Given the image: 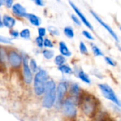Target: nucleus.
I'll use <instances>...</instances> for the list:
<instances>
[{
	"mask_svg": "<svg viewBox=\"0 0 121 121\" xmlns=\"http://www.w3.org/2000/svg\"><path fill=\"white\" fill-rule=\"evenodd\" d=\"M44 93L43 105L46 108H50L53 106L56 100V85L54 81L50 80L47 82Z\"/></svg>",
	"mask_w": 121,
	"mask_h": 121,
	"instance_id": "1",
	"label": "nucleus"
},
{
	"mask_svg": "<svg viewBox=\"0 0 121 121\" xmlns=\"http://www.w3.org/2000/svg\"><path fill=\"white\" fill-rule=\"evenodd\" d=\"M47 82H48L47 72L43 69L39 70L36 73L33 80L34 91L36 95L40 96L43 94H44Z\"/></svg>",
	"mask_w": 121,
	"mask_h": 121,
	"instance_id": "2",
	"label": "nucleus"
},
{
	"mask_svg": "<svg viewBox=\"0 0 121 121\" xmlns=\"http://www.w3.org/2000/svg\"><path fill=\"white\" fill-rule=\"evenodd\" d=\"M99 86L102 92V94L104 96V97H106L107 99L111 101L117 106H121L120 101H119L118 98L117 97L116 93L114 92V91L110 86L105 84H101L99 85Z\"/></svg>",
	"mask_w": 121,
	"mask_h": 121,
	"instance_id": "3",
	"label": "nucleus"
},
{
	"mask_svg": "<svg viewBox=\"0 0 121 121\" xmlns=\"http://www.w3.org/2000/svg\"><path fill=\"white\" fill-rule=\"evenodd\" d=\"M82 109L86 115H92L96 110V103L95 101V99L93 97H87L85 98L83 100L82 104Z\"/></svg>",
	"mask_w": 121,
	"mask_h": 121,
	"instance_id": "4",
	"label": "nucleus"
},
{
	"mask_svg": "<svg viewBox=\"0 0 121 121\" xmlns=\"http://www.w3.org/2000/svg\"><path fill=\"white\" fill-rule=\"evenodd\" d=\"M63 112L64 113L69 117H73L77 113V109L74 102L72 99H67L63 104Z\"/></svg>",
	"mask_w": 121,
	"mask_h": 121,
	"instance_id": "5",
	"label": "nucleus"
},
{
	"mask_svg": "<svg viewBox=\"0 0 121 121\" xmlns=\"http://www.w3.org/2000/svg\"><path fill=\"white\" fill-rule=\"evenodd\" d=\"M22 62H23V74L24 80L26 83L30 84L33 79V76H32L31 70L29 67L28 57L26 56L22 59Z\"/></svg>",
	"mask_w": 121,
	"mask_h": 121,
	"instance_id": "6",
	"label": "nucleus"
},
{
	"mask_svg": "<svg viewBox=\"0 0 121 121\" xmlns=\"http://www.w3.org/2000/svg\"><path fill=\"white\" fill-rule=\"evenodd\" d=\"M90 12H91V13L92 14V16L95 18V19H96V21H98V22H99V23H100V24H101V26H103L108 33H110V35L114 38V40H115L116 41H117V42H119L118 37V35L116 34V33L113 31V30L107 23H105V22H104V21H103V20H102V19H101V18L95 13V12H94L93 11H91Z\"/></svg>",
	"mask_w": 121,
	"mask_h": 121,
	"instance_id": "7",
	"label": "nucleus"
},
{
	"mask_svg": "<svg viewBox=\"0 0 121 121\" xmlns=\"http://www.w3.org/2000/svg\"><path fill=\"white\" fill-rule=\"evenodd\" d=\"M8 61L13 67H18L22 62V57L15 51H11L8 55Z\"/></svg>",
	"mask_w": 121,
	"mask_h": 121,
	"instance_id": "8",
	"label": "nucleus"
},
{
	"mask_svg": "<svg viewBox=\"0 0 121 121\" xmlns=\"http://www.w3.org/2000/svg\"><path fill=\"white\" fill-rule=\"evenodd\" d=\"M67 85L66 82H62L59 83L57 88L56 89V96L57 98V101L59 103H61L63 101L65 95L67 92Z\"/></svg>",
	"mask_w": 121,
	"mask_h": 121,
	"instance_id": "9",
	"label": "nucleus"
},
{
	"mask_svg": "<svg viewBox=\"0 0 121 121\" xmlns=\"http://www.w3.org/2000/svg\"><path fill=\"white\" fill-rule=\"evenodd\" d=\"M69 4L71 5V6L72 7V9L74 10V11L76 12V13L78 15V16L79 17V18L81 19V21H82V22L88 28H89L90 30H93L94 28H93V26H92V25L90 23V22L87 20V18L84 16V15L80 11V10L76 6V5L72 2V1H69Z\"/></svg>",
	"mask_w": 121,
	"mask_h": 121,
	"instance_id": "10",
	"label": "nucleus"
},
{
	"mask_svg": "<svg viewBox=\"0 0 121 121\" xmlns=\"http://www.w3.org/2000/svg\"><path fill=\"white\" fill-rule=\"evenodd\" d=\"M12 12L18 17H26L27 13L26 9L20 4L16 3L12 5Z\"/></svg>",
	"mask_w": 121,
	"mask_h": 121,
	"instance_id": "11",
	"label": "nucleus"
},
{
	"mask_svg": "<svg viewBox=\"0 0 121 121\" xmlns=\"http://www.w3.org/2000/svg\"><path fill=\"white\" fill-rule=\"evenodd\" d=\"M2 23H3V26H4L5 27L8 28H12L16 24V20L10 16L4 15L3 16Z\"/></svg>",
	"mask_w": 121,
	"mask_h": 121,
	"instance_id": "12",
	"label": "nucleus"
},
{
	"mask_svg": "<svg viewBox=\"0 0 121 121\" xmlns=\"http://www.w3.org/2000/svg\"><path fill=\"white\" fill-rule=\"evenodd\" d=\"M26 17L28 19L30 23L35 26H38L40 24V19L37 16H35V14L27 13Z\"/></svg>",
	"mask_w": 121,
	"mask_h": 121,
	"instance_id": "13",
	"label": "nucleus"
},
{
	"mask_svg": "<svg viewBox=\"0 0 121 121\" xmlns=\"http://www.w3.org/2000/svg\"><path fill=\"white\" fill-rule=\"evenodd\" d=\"M60 51L62 54V55L63 56H66V57H69L71 56L72 53L69 50L66 43L63 41H61L60 42Z\"/></svg>",
	"mask_w": 121,
	"mask_h": 121,
	"instance_id": "14",
	"label": "nucleus"
},
{
	"mask_svg": "<svg viewBox=\"0 0 121 121\" xmlns=\"http://www.w3.org/2000/svg\"><path fill=\"white\" fill-rule=\"evenodd\" d=\"M78 77H79V78L82 81H83L84 82H85V83H86V84H90V83H91V80H90V79H89L88 74H86L83 70L81 69V70L79 71V72H78Z\"/></svg>",
	"mask_w": 121,
	"mask_h": 121,
	"instance_id": "15",
	"label": "nucleus"
},
{
	"mask_svg": "<svg viewBox=\"0 0 121 121\" xmlns=\"http://www.w3.org/2000/svg\"><path fill=\"white\" fill-rule=\"evenodd\" d=\"M58 69L60 72H62V73H65V74H71L73 73L72 68L70 67H69L68 65H62L60 66Z\"/></svg>",
	"mask_w": 121,
	"mask_h": 121,
	"instance_id": "16",
	"label": "nucleus"
},
{
	"mask_svg": "<svg viewBox=\"0 0 121 121\" xmlns=\"http://www.w3.org/2000/svg\"><path fill=\"white\" fill-rule=\"evenodd\" d=\"M64 33L69 38H72L74 36V33L73 29L71 27H69V26L65 28V29H64Z\"/></svg>",
	"mask_w": 121,
	"mask_h": 121,
	"instance_id": "17",
	"label": "nucleus"
},
{
	"mask_svg": "<svg viewBox=\"0 0 121 121\" xmlns=\"http://www.w3.org/2000/svg\"><path fill=\"white\" fill-rule=\"evenodd\" d=\"M65 62V58L63 55H57L55 58V63L57 65V66H61L62 65H64Z\"/></svg>",
	"mask_w": 121,
	"mask_h": 121,
	"instance_id": "18",
	"label": "nucleus"
},
{
	"mask_svg": "<svg viewBox=\"0 0 121 121\" xmlns=\"http://www.w3.org/2000/svg\"><path fill=\"white\" fill-rule=\"evenodd\" d=\"M8 60V55H6V51L3 49H0V61L2 63H5Z\"/></svg>",
	"mask_w": 121,
	"mask_h": 121,
	"instance_id": "19",
	"label": "nucleus"
},
{
	"mask_svg": "<svg viewBox=\"0 0 121 121\" xmlns=\"http://www.w3.org/2000/svg\"><path fill=\"white\" fill-rule=\"evenodd\" d=\"M43 56L46 59L50 60V59H52L53 57V56H54V51H52L51 50H45L43 52Z\"/></svg>",
	"mask_w": 121,
	"mask_h": 121,
	"instance_id": "20",
	"label": "nucleus"
},
{
	"mask_svg": "<svg viewBox=\"0 0 121 121\" xmlns=\"http://www.w3.org/2000/svg\"><path fill=\"white\" fill-rule=\"evenodd\" d=\"M20 36L23 38H25V39H28L30 38V30L27 28L26 29H23L22 30L20 33H19Z\"/></svg>",
	"mask_w": 121,
	"mask_h": 121,
	"instance_id": "21",
	"label": "nucleus"
},
{
	"mask_svg": "<svg viewBox=\"0 0 121 121\" xmlns=\"http://www.w3.org/2000/svg\"><path fill=\"white\" fill-rule=\"evenodd\" d=\"M92 51H93L94 54L96 56H103L104 55V54L101 52V50L97 46H96V45H93L92 46Z\"/></svg>",
	"mask_w": 121,
	"mask_h": 121,
	"instance_id": "22",
	"label": "nucleus"
},
{
	"mask_svg": "<svg viewBox=\"0 0 121 121\" xmlns=\"http://www.w3.org/2000/svg\"><path fill=\"white\" fill-rule=\"evenodd\" d=\"M29 67L30 69V70H32L33 72H35L37 70L38 66H37V63L35 61L34 59H31L29 63Z\"/></svg>",
	"mask_w": 121,
	"mask_h": 121,
	"instance_id": "23",
	"label": "nucleus"
},
{
	"mask_svg": "<svg viewBox=\"0 0 121 121\" xmlns=\"http://www.w3.org/2000/svg\"><path fill=\"white\" fill-rule=\"evenodd\" d=\"M79 50H80V52L82 54H87L88 53V49H87L86 45L83 42H80Z\"/></svg>",
	"mask_w": 121,
	"mask_h": 121,
	"instance_id": "24",
	"label": "nucleus"
},
{
	"mask_svg": "<svg viewBox=\"0 0 121 121\" xmlns=\"http://www.w3.org/2000/svg\"><path fill=\"white\" fill-rule=\"evenodd\" d=\"M72 91L74 95L77 96L79 94V88L77 84H73L72 86Z\"/></svg>",
	"mask_w": 121,
	"mask_h": 121,
	"instance_id": "25",
	"label": "nucleus"
},
{
	"mask_svg": "<svg viewBox=\"0 0 121 121\" xmlns=\"http://www.w3.org/2000/svg\"><path fill=\"white\" fill-rule=\"evenodd\" d=\"M0 43L4 44H11V39L5 36L0 35Z\"/></svg>",
	"mask_w": 121,
	"mask_h": 121,
	"instance_id": "26",
	"label": "nucleus"
},
{
	"mask_svg": "<svg viewBox=\"0 0 121 121\" xmlns=\"http://www.w3.org/2000/svg\"><path fill=\"white\" fill-rule=\"evenodd\" d=\"M35 42H36L37 45H38L39 48H42V47L43 46V37L38 36V37L35 38Z\"/></svg>",
	"mask_w": 121,
	"mask_h": 121,
	"instance_id": "27",
	"label": "nucleus"
},
{
	"mask_svg": "<svg viewBox=\"0 0 121 121\" xmlns=\"http://www.w3.org/2000/svg\"><path fill=\"white\" fill-rule=\"evenodd\" d=\"M43 45L45 47H48V48H52L53 47L52 43L48 38H46L43 40Z\"/></svg>",
	"mask_w": 121,
	"mask_h": 121,
	"instance_id": "28",
	"label": "nucleus"
},
{
	"mask_svg": "<svg viewBox=\"0 0 121 121\" xmlns=\"http://www.w3.org/2000/svg\"><path fill=\"white\" fill-rule=\"evenodd\" d=\"M38 32L39 36L43 37V36H45V34H46V29L44 28H39L38 30Z\"/></svg>",
	"mask_w": 121,
	"mask_h": 121,
	"instance_id": "29",
	"label": "nucleus"
},
{
	"mask_svg": "<svg viewBox=\"0 0 121 121\" xmlns=\"http://www.w3.org/2000/svg\"><path fill=\"white\" fill-rule=\"evenodd\" d=\"M82 34L87 38V39H89V40H94V37L91 35V34L89 33V32H88V31H86V30H84L83 32H82Z\"/></svg>",
	"mask_w": 121,
	"mask_h": 121,
	"instance_id": "30",
	"label": "nucleus"
},
{
	"mask_svg": "<svg viewBox=\"0 0 121 121\" xmlns=\"http://www.w3.org/2000/svg\"><path fill=\"white\" fill-rule=\"evenodd\" d=\"M48 30H49V32H50V33H52V34H53V35H59V32H58V30H57L55 28H54V27H49Z\"/></svg>",
	"mask_w": 121,
	"mask_h": 121,
	"instance_id": "31",
	"label": "nucleus"
},
{
	"mask_svg": "<svg viewBox=\"0 0 121 121\" xmlns=\"http://www.w3.org/2000/svg\"><path fill=\"white\" fill-rule=\"evenodd\" d=\"M105 60H106V62L108 65H111V66H115V65H115V62H113V60L111 58H110V57H105Z\"/></svg>",
	"mask_w": 121,
	"mask_h": 121,
	"instance_id": "32",
	"label": "nucleus"
},
{
	"mask_svg": "<svg viewBox=\"0 0 121 121\" xmlns=\"http://www.w3.org/2000/svg\"><path fill=\"white\" fill-rule=\"evenodd\" d=\"M72 19L73 20V21L77 24V25H78V26H80L81 25V22H80V21L79 20V18L76 16H74V15H72Z\"/></svg>",
	"mask_w": 121,
	"mask_h": 121,
	"instance_id": "33",
	"label": "nucleus"
},
{
	"mask_svg": "<svg viewBox=\"0 0 121 121\" xmlns=\"http://www.w3.org/2000/svg\"><path fill=\"white\" fill-rule=\"evenodd\" d=\"M4 2H5L6 7H8V8L11 7L13 5V0H4Z\"/></svg>",
	"mask_w": 121,
	"mask_h": 121,
	"instance_id": "34",
	"label": "nucleus"
},
{
	"mask_svg": "<svg viewBox=\"0 0 121 121\" xmlns=\"http://www.w3.org/2000/svg\"><path fill=\"white\" fill-rule=\"evenodd\" d=\"M35 2V4L38 6H43L44 5L43 4V0H32Z\"/></svg>",
	"mask_w": 121,
	"mask_h": 121,
	"instance_id": "35",
	"label": "nucleus"
},
{
	"mask_svg": "<svg viewBox=\"0 0 121 121\" xmlns=\"http://www.w3.org/2000/svg\"><path fill=\"white\" fill-rule=\"evenodd\" d=\"M11 36H13V38H17L19 35V33L17 30H11Z\"/></svg>",
	"mask_w": 121,
	"mask_h": 121,
	"instance_id": "36",
	"label": "nucleus"
},
{
	"mask_svg": "<svg viewBox=\"0 0 121 121\" xmlns=\"http://www.w3.org/2000/svg\"><path fill=\"white\" fill-rule=\"evenodd\" d=\"M4 0H0V6L3 4V3H4Z\"/></svg>",
	"mask_w": 121,
	"mask_h": 121,
	"instance_id": "37",
	"label": "nucleus"
},
{
	"mask_svg": "<svg viewBox=\"0 0 121 121\" xmlns=\"http://www.w3.org/2000/svg\"><path fill=\"white\" fill-rule=\"evenodd\" d=\"M57 1H59V0H57Z\"/></svg>",
	"mask_w": 121,
	"mask_h": 121,
	"instance_id": "38",
	"label": "nucleus"
}]
</instances>
